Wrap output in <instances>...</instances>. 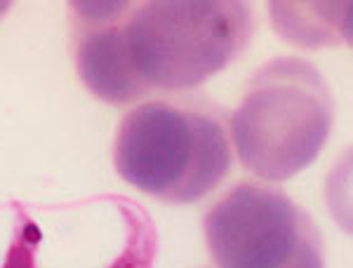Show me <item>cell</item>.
Listing matches in <instances>:
<instances>
[{
	"instance_id": "cell-1",
	"label": "cell",
	"mask_w": 353,
	"mask_h": 268,
	"mask_svg": "<svg viewBox=\"0 0 353 268\" xmlns=\"http://www.w3.org/2000/svg\"><path fill=\"white\" fill-rule=\"evenodd\" d=\"M118 174L163 203L186 205L212 193L231 169L226 125L198 99H153L123 118L113 151Z\"/></svg>"
},
{
	"instance_id": "cell-2",
	"label": "cell",
	"mask_w": 353,
	"mask_h": 268,
	"mask_svg": "<svg viewBox=\"0 0 353 268\" xmlns=\"http://www.w3.org/2000/svg\"><path fill=\"white\" fill-rule=\"evenodd\" d=\"M121 36L146 92H186L243 54L252 10L238 0H151L130 8Z\"/></svg>"
},
{
	"instance_id": "cell-3",
	"label": "cell",
	"mask_w": 353,
	"mask_h": 268,
	"mask_svg": "<svg viewBox=\"0 0 353 268\" xmlns=\"http://www.w3.org/2000/svg\"><path fill=\"white\" fill-rule=\"evenodd\" d=\"M334 123L323 73L299 56H278L250 78L231 116V141L243 167L264 181H285L321 156Z\"/></svg>"
},
{
	"instance_id": "cell-4",
	"label": "cell",
	"mask_w": 353,
	"mask_h": 268,
	"mask_svg": "<svg viewBox=\"0 0 353 268\" xmlns=\"http://www.w3.org/2000/svg\"><path fill=\"white\" fill-rule=\"evenodd\" d=\"M158 231L125 196L17 207L3 268H153Z\"/></svg>"
},
{
	"instance_id": "cell-5",
	"label": "cell",
	"mask_w": 353,
	"mask_h": 268,
	"mask_svg": "<svg viewBox=\"0 0 353 268\" xmlns=\"http://www.w3.org/2000/svg\"><path fill=\"white\" fill-rule=\"evenodd\" d=\"M203 228L219 268H285L318 231L285 191L254 181L233 186L212 205Z\"/></svg>"
},
{
	"instance_id": "cell-6",
	"label": "cell",
	"mask_w": 353,
	"mask_h": 268,
	"mask_svg": "<svg viewBox=\"0 0 353 268\" xmlns=\"http://www.w3.org/2000/svg\"><path fill=\"white\" fill-rule=\"evenodd\" d=\"M134 3H71L78 19L76 68L85 87L106 104H132L149 96L125 54L121 24Z\"/></svg>"
},
{
	"instance_id": "cell-7",
	"label": "cell",
	"mask_w": 353,
	"mask_h": 268,
	"mask_svg": "<svg viewBox=\"0 0 353 268\" xmlns=\"http://www.w3.org/2000/svg\"><path fill=\"white\" fill-rule=\"evenodd\" d=\"M271 19L276 31L299 48L351 43V3H271Z\"/></svg>"
},
{
	"instance_id": "cell-8",
	"label": "cell",
	"mask_w": 353,
	"mask_h": 268,
	"mask_svg": "<svg viewBox=\"0 0 353 268\" xmlns=\"http://www.w3.org/2000/svg\"><path fill=\"white\" fill-rule=\"evenodd\" d=\"M285 268H325V264H323V247H321V236H318V231L304 243V247L299 249V254L294 256Z\"/></svg>"
},
{
	"instance_id": "cell-9",
	"label": "cell",
	"mask_w": 353,
	"mask_h": 268,
	"mask_svg": "<svg viewBox=\"0 0 353 268\" xmlns=\"http://www.w3.org/2000/svg\"><path fill=\"white\" fill-rule=\"evenodd\" d=\"M10 5H12V3H8V0H0V17H3L5 12H8Z\"/></svg>"
}]
</instances>
